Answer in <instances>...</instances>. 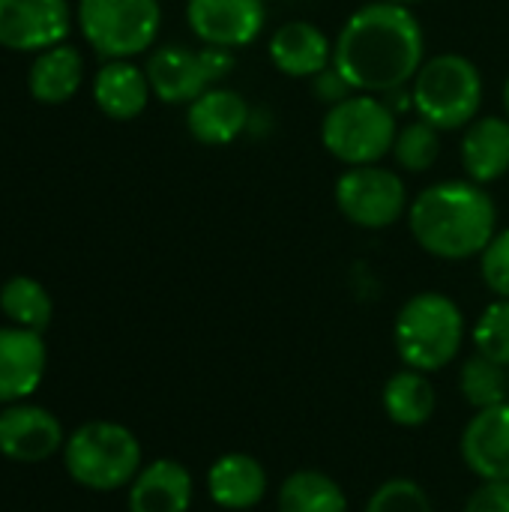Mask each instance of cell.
<instances>
[{
  "label": "cell",
  "mask_w": 509,
  "mask_h": 512,
  "mask_svg": "<svg viewBox=\"0 0 509 512\" xmlns=\"http://www.w3.org/2000/svg\"><path fill=\"white\" fill-rule=\"evenodd\" d=\"M459 453L480 483H509V402L474 411L462 429Z\"/></svg>",
  "instance_id": "cell-12"
},
{
  "label": "cell",
  "mask_w": 509,
  "mask_h": 512,
  "mask_svg": "<svg viewBox=\"0 0 509 512\" xmlns=\"http://www.w3.org/2000/svg\"><path fill=\"white\" fill-rule=\"evenodd\" d=\"M48 369V348L42 333L24 327H0V405L27 402Z\"/></svg>",
  "instance_id": "cell-13"
},
{
  "label": "cell",
  "mask_w": 509,
  "mask_h": 512,
  "mask_svg": "<svg viewBox=\"0 0 509 512\" xmlns=\"http://www.w3.org/2000/svg\"><path fill=\"white\" fill-rule=\"evenodd\" d=\"M195 501L192 471L177 459L147 462L126 489L129 512H189Z\"/></svg>",
  "instance_id": "cell-15"
},
{
  "label": "cell",
  "mask_w": 509,
  "mask_h": 512,
  "mask_svg": "<svg viewBox=\"0 0 509 512\" xmlns=\"http://www.w3.org/2000/svg\"><path fill=\"white\" fill-rule=\"evenodd\" d=\"M66 0H0V45L12 51H45L69 36Z\"/></svg>",
  "instance_id": "cell-11"
},
{
  "label": "cell",
  "mask_w": 509,
  "mask_h": 512,
  "mask_svg": "<svg viewBox=\"0 0 509 512\" xmlns=\"http://www.w3.org/2000/svg\"><path fill=\"white\" fill-rule=\"evenodd\" d=\"M480 276L495 297L509 300V228H501L483 249Z\"/></svg>",
  "instance_id": "cell-29"
},
{
  "label": "cell",
  "mask_w": 509,
  "mask_h": 512,
  "mask_svg": "<svg viewBox=\"0 0 509 512\" xmlns=\"http://www.w3.org/2000/svg\"><path fill=\"white\" fill-rule=\"evenodd\" d=\"M381 408L399 429H423L438 411V390L426 372L402 366L384 381Z\"/></svg>",
  "instance_id": "cell-21"
},
{
  "label": "cell",
  "mask_w": 509,
  "mask_h": 512,
  "mask_svg": "<svg viewBox=\"0 0 509 512\" xmlns=\"http://www.w3.org/2000/svg\"><path fill=\"white\" fill-rule=\"evenodd\" d=\"M270 489L267 468L249 453H225L207 468V495L219 510H255Z\"/></svg>",
  "instance_id": "cell-18"
},
{
  "label": "cell",
  "mask_w": 509,
  "mask_h": 512,
  "mask_svg": "<svg viewBox=\"0 0 509 512\" xmlns=\"http://www.w3.org/2000/svg\"><path fill=\"white\" fill-rule=\"evenodd\" d=\"M426 63V33L408 6L372 0L348 15L333 39V66L357 93L408 87Z\"/></svg>",
  "instance_id": "cell-1"
},
{
  "label": "cell",
  "mask_w": 509,
  "mask_h": 512,
  "mask_svg": "<svg viewBox=\"0 0 509 512\" xmlns=\"http://www.w3.org/2000/svg\"><path fill=\"white\" fill-rule=\"evenodd\" d=\"M459 159L468 180L489 186L509 174V117H477L465 126Z\"/></svg>",
  "instance_id": "cell-19"
},
{
  "label": "cell",
  "mask_w": 509,
  "mask_h": 512,
  "mask_svg": "<svg viewBox=\"0 0 509 512\" xmlns=\"http://www.w3.org/2000/svg\"><path fill=\"white\" fill-rule=\"evenodd\" d=\"M309 87H312V96L318 99V102H324L327 108H333V105H339L342 99H348V96H354L357 90L348 84V78L330 63L324 72H318L315 78H309Z\"/></svg>",
  "instance_id": "cell-30"
},
{
  "label": "cell",
  "mask_w": 509,
  "mask_h": 512,
  "mask_svg": "<svg viewBox=\"0 0 509 512\" xmlns=\"http://www.w3.org/2000/svg\"><path fill=\"white\" fill-rule=\"evenodd\" d=\"M408 228L432 258L471 261L498 234V204L474 180H441L417 192L408 207Z\"/></svg>",
  "instance_id": "cell-2"
},
{
  "label": "cell",
  "mask_w": 509,
  "mask_h": 512,
  "mask_svg": "<svg viewBox=\"0 0 509 512\" xmlns=\"http://www.w3.org/2000/svg\"><path fill=\"white\" fill-rule=\"evenodd\" d=\"M252 120V108L249 102L222 84L207 87L195 102L186 105V129L198 144L207 147H225L231 141H237Z\"/></svg>",
  "instance_id": "cell-14"
},
{
  "label": "cell",
  "mask_w": 509,
  "mask_h": 512,
  "mask_svg": "<svg viewBox=\"0 0 509 512\" xmlns=\"http://www.w3.org/2000/svg\"><path fill=\"white\" fill-rule=\"evenodd\" d=\"M0 312L12 327L42 333L54 318V300L33 276H12L0 288Z\"/></svg>",
  "instance_id": "cell-24"
},
{
  "label": "cell",
  "mask_w": 509,
  "mask_h": 512,
  "mask_svg": "<svg viewBox=\"0 0 509 512\" xmlns=\"http://www.w3.org/2000/svg\"><path fill=\"white\" fill-rule=\"evenodd\" d=\"M147 81L159 102L165 105H189L195 102L210 84L201 54L186 45H159L147 57Z\"/></svg>",
  "instance_id": "cell-17"
},
{
  "label": "cell",
  "mask_w": 509,
  "mask_h": 512,
  "mask_svg": "<svg viewBox=\"0 0 509 512\" xmlns=\"http://www.w3.org/2000/svg\"><path fill=\"white\" fill-rule=\"evenodd\" d=\"M66 432L54 411L33 405V402H15L3 405L0 411V456L18 465H39L51 456L63 453Z\"/></svg>",
  "instance_id": "cell-9"
},
{
  "label": "cell",
  "mask_w": 509,
  "mask_h": 512,
  "mask_svg": "<svg viewBox=\"0 0 509 512\" xmlns=\"http://www.w3.org/2000/svg\"><path fill=\"white\" fill-rule=\"evenodd\" d=\"M465 312L441 291L408 297L393 321V345L402 366L417 372H441L456 363L465 345Z\"/></svg>",
  "instance_id": "cell-3"
},
{
  "label": "cell",
  "mask_w": 509,
  "mask_h": 512,
  "mask_svg": "<svg viewBox=\"0 0 509 512\" xmlns=\"http://www.w3.org/2000/svg\"><path fill=\"white\" fill-rule=\"evenodd\" d=\"M471 342H474L477 354L509 369V300L495 297L480 312V318L474 321V330H471Z\"/></svg>",
  "instance_id": "cell-27"
},
{
  "label": "cell",
  "mask_w": 509,
  "mask_h": 512,
  "mask_svg": "<svg viewBox=\"0 0 509 512\" xmlns=\"http://www.w3.org/2000/svg\"><path fill=\"white\" fill-rule=\"evenodd\" d=\"M63 468L72 483L87 492L129 489L144 468L138 435L114 420H87L66 435Z\"/></svg>",
  "instance_id": "cell-4"
},
{
  "label": "cell",
  "mask_w": 509,
  "mask_h": 512,
  "mask_svg": "<svg viewBox=\"0 0 509 512\" xmlns=\"http://www.w3.org/2000/svg\"><path fill=\"white\" fill-rule=\"evenodd\" d=\"M267 54L282 75L309 81L333 63V42L318 24L294 18L270 33Z\"/></svg>",
  "instance_id": "cell-16"
},
{
  "label": "cell",
  "mask_w": 509,
  "mask_h": 512,
  "mask_svg": "<svg viewBox=\"0 0 509 512\" xmlns=\"http://www.w3.org/2000/svg\"><path fill=\"white\" fill-rule=\"evenodd\" d=\"M186 24L201 45L246 48L267 24L264 0H186Z\"/></svg>",
  "instance_id": "cell-10"
},
{
  "label": "cell",
  "mask_w": 509,
  "mask_h": 512,
  "mask_svg": "<svg viewBox=\"0 0 509 512\" xmlns=\"http://www.w3.org/2000/svg\"><path fill=\"white\" fill-rule=\"evenodd\" d=\"M78 27L105 60H129L153 48L162 27L159 0H78Z\"/></svg>",
  "instance_id": "cell-7"
},
{
  "label": "cell",
  "mask_w": 509,
  "mask_h": 512,
  "mask_svg": "<svg viewBox=\"0 0 509 512\" xmlns=\"http://www.w3.org/2000/svg\"><path fill=\"white\" fill-rule=\"evenodd\" d=\"M198 54H201V63H204V72H207L210 84H222L234 72V66H237L234 48L204 45V48H198Z\"/></svg>",
  "instance_id": "cell-32"
},
{
  "label": "cell",
  "mask_w": 509,
  "mask_h": 512,
  "mask_svg": "<svg viewBox=\"0 0 509 512\" xmlns=\"http://www.w3.org/2000/svg\"><path fill=\"white\" fill-rule=\"evenodd\" d=\"M438 156H441V132L432 123L417 117L399 126L393 141V159L399 162V168L411 174H423L438 162Z\"/></svg>",
  "instance_id": "cell-26"
},
{
  "label": "cell",
  "mask_w": 509,
  "mask_h": 512,
  "mask_svg": "<svg viewBox=\"0 0 509 512\" xmlns=\"http://www.w3.org/2000/svg\"><path fill=\"white\" fill-rule=\"evenodd\" d=\"M483 93L486 84L477 63L456 51L426 57L411 81L414 114L432 123L438 132H456L477 120L483 108Z\"/></svg>",
  "instance_id": "cell-5"
},
{
  "label": "cell",
  "mask_w": 509,
  "mask_h": 512,
  "mask_svg": "<svg viewBox=\"0 0 509 512\" xmlns=\"http://www.w3.org/2000/svg\"><path fill=\"white\" fill-rule=\"evenodd\" d=\"M501 102H504V111H507V117H509V78H507V84H504V96H501Z\"/></svg>",
  "instance_id": "cell-34"
},
{
  "label": "cell",
  "mask_w": 509,
  "mask_h": 512,
  "mask_svg": "<svg viewBox=\"0 0 509 512\" xmlns=\"http://www.w3.org/2000/svg\"><path fill=\"white\" fill-rule=\"evenodd\" d=\"M459 393L474 411L504 405L509 402V369L483 354H474L459 369Z\"/></svg>",
  "instance_id": "cell-25"
},
{
  "label": "cell",
  "mask_w": 509,
  "mask_h": 512,
  "mask_svg": "<svg viewBox=\"0 0 509 512\" xmlns=\"http://www.w3.org/2000/svg\"><path fill=\"white\" fill-rule=\"evenodd\" d=\"M462 512H509V483H480Z\"/></svg>",
  "instance_id": "cell-31"
},
{
  "label": "cell",
  "mask_w": 509,
  "mask_h": 512,
  "mask_svg": "<svg viewBox=\"0 0 509 512\" xmlns=\"http://www.w3.org/2000/svg\"><path fill=\"white\" fill-rule=\"evenodd\" d=\"M384 3H396V6H408V9H414V6H420V3H426V0H384Z\"/></svg>",
  "instance_id": "cell-33"
},
{
  "label": "cell",
  "mask_w": 509,
  "mask_h": 512,
  "mask_svg": "<svg viewBox=\"0 0 509 512\" xmlns=\"http://www.w3.org/2000/svg\"><path fill=\"white\" fill-rule=\"evenodd\" d=\"M276 512H348V495L327 471L300 468L282 480L276 492Z\"/></svg>",
  "instance_id": "cell-23"
},
{
  "label": "cell",
  "mask_w": 509,
  "mask_h": 512,
  "mask_svg": "<svg viewBox=\"0 0 509 512\" xmlns=\"http://www.w3.org/2000/svg\"><path fill=\"white\" fill-rule=\"evenodd\" d=\"M84 81V57L75 45H54L36 54L27 72V90L42 105L69 102Z\"/></svg>",
  "instance_id": "cell-22"
},
{
  "label": "cell",
  "mask_w": 509,
  "mask_h": 512,
  "mask_svg": "<svg viewBox=\"0 0 509 512\" xmlns=\"http://www.w3.org/2000/svg\"><path fill=\"white\" fill-rule=\"evenodd\" d=\"M399 117L384 102V96L354 93L339 105L327 108L321 120V144L324 150L348 165H378L393 153V141L399 132Z\"/></svg>",
  "instance_id": "cell-6"
},
{
  "label": "cell",
  "mask_w": 509,
  "mask_h": 512,
  "mask_svg": "<svg viewBox=\"0 0 509 512\" xmlns=\"http://www.w3.org/2000/svg\"><path fill=\"white\" fill-rule=\"evenodd\" d=\"M150 96L147 72L129 60H108L93 78V102L111 120H135L147 108Z\"/></svg>",
  "instance_id": "cell-20"
},
{
  "label": "cell",
  "mask_w": 509,
  "mask_h": 512,
  "mask_svg": "<svg viewBox=\"0 0 509 512\" xmlns=\"http://www.w3.org/2000/svg\"><path fill=\"white\" fill-rule=\"evenodd\" d=\"M339 213L366 231H381L396 225L402 216H408V186L405 180L378 165H357L339 174L336 189H333Z\"/></svg>",
  "instance_id": "cell-8"
},
{
  "label": "cell",
  "mask_w": 509,
  "mask_h": 512,
  "mask_svg": "<svg viewBox=\"0 0 509 512\" xmlns=\"http://www.w3.org/2000/svg\"><path fill=\"white\" fill-rule=\"evenodd\" d=\"M363 512H435V504L417 480L393 477L369 495Z\"/></svg>",
  "instance_id": "cell-28"
}]
</instances>
